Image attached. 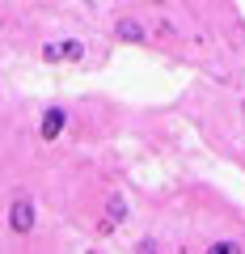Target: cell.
<instances>
[{
  "label": "cell",
  "mask_w": 245,
  "mask_h": 254,
  "mask_svg": "<svg viewBox=\"0 0 245 254\" xmlns=\"http://www.w3.org/2000/svg\"><path fill=\"white\" fill-rule=\"evenodd\" d=\"M34 225H38V208L30 199H13L9 203V229L17 237H26V233H34Z\"/></svg>",
  "instance_id": "cell-1"
},
{
  "label": "cell",
  "mask_w": 245,
  "mask_h": 254,
  "mask_svg": "<svg viewBox=\"0 0 245 254\" xmlns=\"http://www.w3.org/2000/svg\"><path fill=\"white\" fill-rule=\"evenodd\" d=\"M64 127H68V110L64 106H51L43 115V127H38V140H43V144H55V140L64 136Z\"/></svg>",
  "instance_id": "cell-2"
},
{
  "label": "cell",
  "mask_w": 245,
  "mask_h": 254,
  "mask_svg": "<svg viewBox=\"0 0 245 254\" xmlns=\"http://www.w3.org/2000/svg\"><path fill=\"white\" fill-rule=\"evenodd\" d=\"M114 38L118 43H148V30H144V21H136V17H118L114 21Z\"/></svg>",
  "instance_id": "cell-3"
},
{
  "label": "cell",
  "mask_w": 245,
  "mask_h": 254,
  "mask_svg": "<svg viewBox=\"0 0 245 254\" xmlns=\"http://www.w3.org/2000/svg\"><path fill=\"white\" fill-rule=\"evenodd\" d=\"M127 220V199L123 195H110L106 199V220H101V233H110L114 225H123Z\"/></svg>",
  "instance_id": "cell-4"
},
{
  "label": "cell",
  "mask_w": 245,
  "mask_h": 254,
  "mask_svg": "<svg viewBox=\"0 0 245 254\" xmlns=\"http://www.w3.org/2000/svg\"><path fill=\"white\" fill-rule=\"evenodd\" d=\"M203 254H245V250H241V242H233V237H220V242L203 246Z\"/></svg>",
  "instance_id": "cell-5"
},
{
  "label": "cell",
  "mask_w": 245,
  "mask_h": 254,
  "mask_svg": "<svg viewBox=\"0 0 245 254\" xmlns=\"http://www.w3.org/2000/svg\"><path fill=\"white\" fill-rule=\"evenodd\" d=\"M43 60H47V64H64V38L47 43V47H43Z\"/></svg>",
  "instance_id": "cell-6"
},
{
  "label": "cell",
  "mask_w": 245,
  "mask_h": 254,
  "mask_svg": "<svg viewBox=\"0 0 245 254\" xmlns=\"http://www.w3.org/2000/svg\"><path fill=\"white\" fill-rule=\"evenodd\" d=\"M81 55H85V43H81V38H64V60L76 64Z\"/></svg>",
  "instance_id": "cell-7"
},
{
  "label": "cell",
  "mask_w": 245,
  "mask_h": 254,
  "mask_svg": "<svg viewBox=\"0 0 245 254\" xmlns=\"http://www.w3.org/2000/svg\"><path fill=\"white\" fill-rule=\"evenodd\" d=\"M136 254H161V242H156V237H140V242H136Z\"/></svg>",
  "instance_id": "cell-8"
},
{
  "label": "cell",
  "mask_w": 245,
  "mask_h": 254,
  "mask_svg": "<svg viewBox=\"0 0 245 254\" xmlns=\"http://www.w3.org/2000/svg\"><path fill=\"white\" fill-rule=\"evenodd\" d=\"M152 4H169V0H152Z\"/></svg>",
  "instance_id": "cell-9"
}]
</instances>
